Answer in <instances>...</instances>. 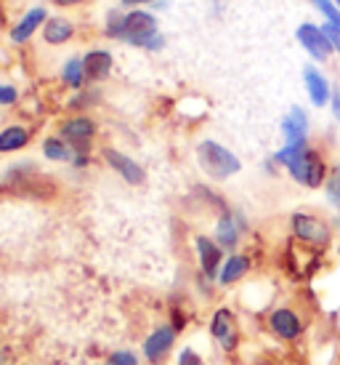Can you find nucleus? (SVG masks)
I'll return each instance as SVG.
<instances>
[{
  "instance_id": "nucleus-1",
  "label": "nucleus",
  "mask_w": 340,
  "mask_h": 365,
  "mask_svg": "<svg viewBox=\"0 0 340 365\" xmlns=\"http://www.w3.org/2000/svg\"><path fill=\"white\" fill-rule=\"evenodd\" d=\"M107 35L144 48V43L149 41L152 35H157V19L149 11H128L125 16H115L107 24Z\"/></svg>"
},
{
  "instance_id": "nucleus-2",
  "label": "nucleus",
  "mask_w": 340,
  "mask_h": 365,
  "mask_svg": "<svg viewBox=\"0 0 340 365\" xmlns=\"http://www.w3.org/2000/svg\"><path fill=\"white\" fill-rule=\"evenodd\" d=\"M197 160H200L202 171L208 173V176H213V179H229V176H234L242 168L237 155L231 153V150H226L223 144L211 142V139L197 147Z\"/></svg>"
},
{
  "instance_id": "nucleus-3",
  "label": "nucleus",
  "mask_w": 340,
  "mask_h": 365,
  "mask_svg": "<svg viewBox=\"0 0 340 365\" xmlns=\"http://www.w3.org/2000/svg\"><path fill=\"white\" fill-rule=\"evenodd\" d=\"M285 168L290 171L295 182L309 187V190H317V187L327 182V163L322 160V155L317 150H311V147H306L300 155H295Z\"/></svg>"
},
{
  "instance_id": "nucleus-4",
  "label": "nucleus",
  "mask_w": 340,
  "mask_h": 365,
  "mask_svg": "<svg viewBox=\"0 0 340 365\" xmlns=\"http://www.w3.org/2000/svg\"><path fill=\"white\" fill-rule=\"evenodd\" d=\"M290 227H292V235L298 237L300 243L317 245V248H324V245L332 243L330 224L324 222L322 216H314V213L298 211V213H292Z\"/></svg>"
},
{
  "instance_id": "nucleus-5",
  "label": "nucleus",
  "mask_w": 340,
  "mask_h": 365,
  "mask_svg": "<svg viewBox=\"0 0 340 365\" xmlns=\"http://www.w3.org/2000/svg\"><path fill=\"white\" fill-rule=\"evenodd\" d=\"M295 38H298L300 48L309 53L314 61H330V56L335 53L330 38L324 35V30H322L319 24H311V21L300 24L298 32H295Z\"/></svg>"
},
{
  "instance_id": "nucleus-6",
  "label": "nucleus",
  "mask_w": 340,
  "mask_h": 365,
  "mask_svg": "<svg viewBox=\"0 0 340 365\" xmlns=\"http://www.w3.org/2000/svg\"><path fill=\"white\" fill-rule=\"evenodd\" d=\"M269 328L280 339H285V341H295L306 331V323H303V317L295 309H290V307H277L269 314Z\"/></svg>"
},
{
  "instance_id": "nucleus-7",
  "label": "nucleus",
  "mask_w": 340,
  "mask_h": 365,
  "mask_svg": "<svg viewBox=\"0 0 340 365\" xmlns=\"http://www.w3.org/2000/svg\"><path fill=\"white\" fill-rule=\"evenodd\" d=\"M303 81H306V93H309V99L314 107H327V104H330L332 86L317 64H306V67H303Z\"/></svg>"
},
{
  "instance_id": "nucleus-8",
  "label": "nucleus",
  "mask_w": 340,
  "mask_h": 365,
  "mask_svg": "<svg viewBox=\"0 0 340 365\" xmlns=\"http://www.w3.org/2000/svg\"><path fill=\"white\" fill-rule=\"evenodd\" d=\"M96 133V125L88 118H75V120L64 123L61 128V139H67L72 144V150H78V155H88V142Z\"/></svg>"
},
{
  "instance_id": "nucleus-9",
  "label": "nucleus",
  "mask_w": 340,
  "mask_h": 365,
  "mask_svg": "<svg viewBox=\"0 0 340 365\" xmlns=\"http://www.w3.org/2000/svg\"><path fill=\"white\" fill-rule=\"evenodd\" d=\"M282 133L287 144H306L309 142V115L300 107H290L287 118L282 120Z\"/></svg>"
},
{
  "instance_id": "nucleus-10",
  "label": "nucleus",
  "mask_w": 340,
  "mask_h": 365,
  "mask_svg": "<svg viewBox=\"0 0 340 365\" xmlns=\"http://www.w3.org/2000/svg\"><path fill=\"white\" fill-rule=\"evenodd\" d=\"M211 331L226 352H231L237 346V320H234V314L229 309H218V312L213 314Z\"/></svg>"
},
{
  "instance_id": "nucleus-11",
  "label": "nucleus",
  "mask_w": 340,
  "mask_h": 365,
  "mask_svg": "<svg viewBox=\"0 0 340 365\" xmlns=\"http://www.w3.org/2000/svg\"><path fill=\"white\" fill-rule=\"evenodd\" d=\"M104 158L110 163L115 171L120 173L128 184H141L144 182V168L136 160H130L128 155L117 153V150H104Z\"/></svg>"
},
{
  "instance_id": "nucleus-12",
  "label": "nucleus",
  "mask_w": 340,
  "mask_h": 365,
  "mask_svg": "<svg viewBox=\"0 0 340 365\" xmlns=\"http://www.w3.org/2000/svg\"><path fill=\"white\" fill-rule=\"evenodd\" d=\"M51 16L46 14V9L43 6H38V9H30L24 16L19 19V24L11 30V41L14 43H24V41H30L32 35H35V30L41 27L43 21H48Z\"/></svg>"
},
{
  "instance_id": "nucleus-13",
  "label": "nucleus",
  "mask_w": 340,
  "mask_h": 365,
  "mask_svg": "<svg viewBox=\"0 0 340 365\" xmlns=\"http://www.w3.org/2000/svg\"><path fill=\"white\" fill-rule=\"evenodd\" d=\"M83 72H85V81L99 83L104 81L112 72V53L110 51H90L83 59Z\"/></svg>"
},
{
  "instance_id": "nucleus-14",
  "label": "nucleus",
  "mask_w": 340,
  "mask_h": 365,
  "mask_svg": "<svg viewBox=\"0 0 340 365\" xmlns=\"http://www.w3.org/2000/svg\"><path fill=\"white\" fill-rule=\"evenodd\" d=\"M173 339H176V331H173L170 325H162V328H157V331L147 339L144 352H147V357H149L152 363H160L162 357H165V352L173 346Z\"/></svg>"
},
{
  "instance_id": "nucleus-15",
  "label": "nucleus",
  "mask_w": 340,
  "mask_h": 365,
  "mask_svg": "<svg viewBox=\"0 0 340 365\" xmlns=\"http://www.w3.org/2000/svg\"><path fill=\"white\" fill-rule=\"evenodd\" d=\"M197 251H200V264H202V272L208 277H216L218 272L221 262H223V254H221V245L213 243L211 237H197Z\"/></svg>"
},
{
  "instance_id": "nucleus-16",
  "label": "nucleus",
  "mask_w": 340,
  "mask_h": 365,
  "mask_svg": "<svg viewBox=\"0 0 340 365\" xmlns=\"http://www.w3.org/2000/svg\"><path fill=\"white\" fill-rule=\"evenodd\" d=\"M248 269H250V259H248V256L231 254L229 259L223 262V267H221V274H218L221 285L237 283L240 277H245V274H248Z\"/></svg>"
},
{
  "instance_id": "nucleus-17",
  "label": "nucleus",
  "mask_w": 340,
  "mask_h": 365,
  "mask_svg": "<svg viewBox=\"0 0 340 365\" xmlns=\"http://www.w3.org/2000/svg\"><path fill=\"white\" fill-rule=\"evenodd\" d=\"M72 24L70 19H64V16H51L46 21V27H43V38L48 46H61V43H67L72 38Z\"/></svg>"
},
{
  "instance_id": "nucleus-18",
  "label": "nucleus",
  "mask_w": 340,
  "mask_h": 365,
  "mask_svg": "<svg viewBox=\"0 0 340 365\" xmlns=\"http://www.w3.org/2000/svg\"><path fill=\"white\" fill-rule=\"evenodd\" d=\"M216 237H218L221 248L234 251V245L240 243V227H237V222H234V216H229V213L221 216L218 227H216Z\"/></svg>"
},
{
  "instance_id": "nucleus-19",
  "label": "nucleus",
  "mask_w": 340,
  "mask_h": 365,
  "mask_svg": "<svg viewBox=\"0 0 340 365\" xmlns=\"http://www.w3.org/2000/svg\"><path fill=\"white\" fill-rule=\"evenodd\" d=\"M30 139V133L24 131L21 125H11L0 133V153H14V150H21Z\"/></svg>"
},
{
  "instance_id": "nucleus-20",
  "label": "nucleus",
  "mask_w": 340,
  "mask_h": 365,
  "mask_svg": "<svg viewBox=\"0 0 340 365\" xmlns=\"http://www.w3.org/2000/svg\"><path fill=\"white\" fill-rule=\"evenodd\" d=\"M61 78L64 83H70L72 88H80L85 83V72H83V59H70L61 70Z\"/></svg>"
},
{
  "instance_id": "nucleus-21",
  "label": "nucleus",
  "mask_w": 340,
  "mask_h": 365,
  "mask_svg": "<svg viewBox=\"0 0 340 365\" xmlns=\"http://www.w3.org/2000/svg\"><path fill=\"white\" fill-rule=\"evenodd\" d=\"M43 153H46V158H51V160H70L72 147L64 142V139H46Z\"/></svg>"
},
{
  "instance_id": "nucleus-22",
  "label": "nucleus",
  "mask_w": 340,
  "mask_h": 365,
  "mask_svg": "<svg viewBox=\"0 0 340 365\" xmlns=\"http://www.w3.org/2000/svg\"><path fill=\"white\" fill-rule=\"evenodd\" d=\"M324 192H327V200H330L335 208L340 211V163L327 173V182H324Z\"/></svg>"
},
{
  "instance_id": "nucleus-23",
  "label": "nucleus",
  "mask_w": 340,
  "mask_h": 365,
  "mask_svg": "<svg viewBox=\"0 0 340 365\" xmlns=\"http://www.w3.org/2000/svg\"><path fill=\"white\" fill-rule=\"evenodd\" d=\"M311 3L324 14L327 24H332V27H338L340 30V9L335 6V0H311Z\"/></svg>"
},
{
  "instance_id": "nucleus-24",
  "label": "nucleus",
  "mask_w": 340,
  "mask_h": 365,
  "mask_svg": "<svg viewBox=\"0 0 340 365\" xmlns=\"http://www.w3.org/2000/svg\"><path fill=\"white\" fill-rule=\"evenodd\" d=\"M107 365H136V355L133 352H115L107 360Z\"/></svg>"
},
{
  "instance_id": "nucleus-25",
  "label": "nucleus",
  "mask_w": 340,
  "mask_h": 365,
  "mask_svg": "<svg viewBox=\"0 0 340 365\" xmlns=\"http://www.w3.org/2000/svg\"><path fill=\"white\" fill-rule=\"evenodd\" d=\"M19 91L14 86H0V104H16Z\"/></svg>"
},
{
  "instance_id": "nucleus-26",
  "label": "nucleus",
  "mask_w": 340,
  "mask_h": 365,
  "mask_svg": "<svg viewBox=\"0 0 340 365\" xmlns=\"http://www.w3.org/2000/svg\"><path fill=\"white\" fill-rule=\"evenodd\" d=\"M322 30H324V35L330 38L332 48L340 53V30H338V27H332V24H327V21H324V24H322Z\"/></svg>"
},
{
  "instance_id": "nucleus-27",
  "label": "nucleus",
  "mask_w": 340,
  "mask_h": 365,
  "mask_svg": "<svg viewBox=\"0 0 340 365\" xmlns=\"http://www.w3.org/2000/svg\"><path fill=\"white\" fill-rule=\"evenodd\" d=\"M179 365H202L200 355L197 352H191V349H184L179 357Z\"/></svg>"
},
{
  "instance_id": "nucleus-28",
  "label": "nucleus",
  "mask_w": 340,
  "mask_h": 365,
  "mask_svg": "<svg viewBox=\"0 0 340 365\" xmlns=\"http://www.w3.org/2000/svg\"><path fill=\"white\" fill-rule=\"evenodd\" d=\"M330 110L332 115L340 120V88H332V99H330Z\"/></svg>"
},
{
  "instance_id": "nucleus-29",
  "label": "nucleus",
  "mask_w": 340,
  "mask_h": 365,
  "mask_svg": "<svg viewBox=\"0 0 340 365\" xmlns=\"http://www.w3.org/2000/svg\"><path fill=\"white\" fill-rule=\"evenodd\" d=\"M141 3H154V0H122V6H141Z\"/></svg>"
},
{
  "instance_id": "nucleus-30",
  "label": "nucleus",
  "mask_w": 340,
  "mask_h": 365,
  "mask_svg": "<svg viewBox=\"0 0 340 365\" xmlns=\"http://www.w3.org/2000/svg\"><path fill=\"white\" fill-rule=\"evenodd\" d=\"M56 6H75V3H80V0H53Z\"/></svg>"
},
{
  "instance_id": "nucleus-31",
  "label": "nucleus",
  "mask_w": 340,
  "mask_h": 365,
  "mask_svg": "<svg viewBox=\"0 0 340 365\" xmlns=\"http://www.w3.org/2000/svg\"><path fill=\"white\" fill-rule=\"evenodd\" d=\"M335 6H338V9H340V0H335Z\"/></svg>"
}]
</instances>
